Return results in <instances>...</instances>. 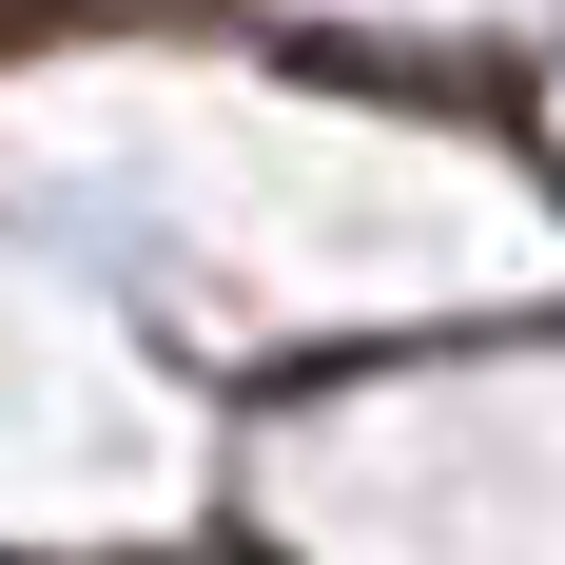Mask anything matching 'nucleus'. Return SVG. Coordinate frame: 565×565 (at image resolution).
<instances>
[]
</instances>
